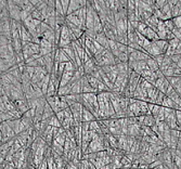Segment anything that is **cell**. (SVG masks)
I'll return each instance as SVG.
<instances>
[{
  "mask_svg": "<svg viewBox=\"0 0 181 169\" xmlns=\"http://www.w3.org/2000/svg\"><path fill=\"white\" fill-rule=\"evenodd\" d=\"M72 42H73V41H72V38H71V30H69V28L67 27V25L65 24V25H63L62 27H61V36H60V42H59V45H57V48L62 49V48H64V47L71 45Z\"/></svg>",
  "mask_w": 181,
  "mask_h": 169,
  "instance_id": "cell-1",
  "label": "cell"
},
{
  "mask_svg": "<svg viewBox=\"0 0 181 169\" xmlns=\"http://www.w3.org/2000/svg\"><path fill=\"white\" fill-rule=\"evenodd\" d=\"M86 3H87V1H85V0H69L67 15H69V14L78 11V10L81 9V8L86 7Z\"/></svg>",
  "mask_w": 181,
  "mask_h": 169,
  "instance_id": "cell-2",
  "label": "cell"
},
{
  "mask_svg": "<svg viewBox=\"0 0 181 169\" xmlns=\"http://www.w3.org/2000/svg\"><path fill=\"white\" fill-rule=\"evenodd\" d=\"M71 60L69 59L66 54L62 51V49L57 48L55 49V53H54V62L57 63H67Z\"/></svg>",
  "mask_w": 181,
  "mask_h": 169,
  "instance_id": "cell-3",
  "label": "cell"
},
{
  "mask_svg": "<svg viewBox=\"0 0 181 169\" xmlns=\"http://www.w3.org/2000/svg\"><path fill=\"white\" fill-rule=\"evenodd\" d=\"M83 66H84V72H85V75H90V74L93 73V72L96 71V69H98V66H96V63H94L93 59L89 60L88 62L84 63Z\"/></svg>",
  "mask_w": 181,
  "mask_h": 169,
  "instance_id": "cell-4",
  "label": "cell"
},
{
  "mask_svg": "<svg viewBox=\"0 0 181 169\" xmlns=\"http://www.w3.org/2000/svg\"><path fill=\"white\" fill-rule=\"evenodd\" d=\"M94 40L101 45V46L103 47L105 50H108V37L105 36V34H104V33H101V34H96Z\"/></svg>",
  "mask_w": 181,
  "mask_h": 169,
  "instance_id": "cell-5",
  "label": "cell"
},
{
  "mask_svg": "<svg viewBox=\"0 0 181 169\" xmlns=\"http://www.w3.org/2000/svg\"><path fill=\"white\" fill-rule=\"evenodd\" d=\"M145 51H147L148 54H149L150 57H157V55L163 54V53H162V51L159 50V48H158V47L155 45V42H152V44L150 45V46L148 47L147 49H145Z\"/></svg>",
  "mask_w": 181,
  "mask_h": 169,
  "instance_id": "cell-6",
  "label": "cell"
},
{
  "mask_svg": "<svg viewBox=\"0 0 181 169\" xmlns=\"http://www.w3.org/2000/svg\"><path fill=\"white\" fill-rule=\"evenodd\" d=\"M54 112L52 111V108H51V106L48 104V103H46V105H45V108H44V113H42V119L41 120L46 121L48 120V119H50L52 116H54Z\"/></svg>",
  "mask_w": 181,
  "mask_h": 169,
  "instance_id": "cell-7",
  "label": "cell"
},
{
  "mask_svg": "<svg viewBox=\"0 0 181 169\" xmlns=\"http://www.w3.org/2000/svg\"><path fill=\"white\" fill-rule=\"evenodd\" d=\"M62 51L67 55V57H69V59L71 60L72 62H75V50H74L72 44L69 45V46H66V47H64V48H62Z\"/></svg>",
  "mask_w": 181,
  "mask_h": 169,
  "instance_id": "cell-8",
  "label": "cell"
},
{
  "mask_svg": "<svg viewBox=\"0 0 181 169\" xmlns=\"http://www.w3.org/2000/svg\"><path fill=\"white\" fill-rule=\"evenodd\" d=\"M93 120H96V117H94L89 111L84 108L83 116H81V123H91V121H93Z\"/></svg>",
  "mask_w": 181,
  "mask_h": 169,
  "instance_id": "cell-9",
  "label": "cell"
},
{
  "mask_svg": "<svg viewBox=\"0 0 181 169\" xmlns=\"http://www.w3.org/2000/svg\"><path fill=\"white\" fill-rule=\"evenodd\" d=\"M145 63H147V65H148V67H149V69L151 72H157L158 69H159V66H158V64L156 63V61H155V59L154 57H150L149 59L145 61Z\"/></svg>",
  "mask_w": 181,
  "mask_h": 169,
  "instance_id": "cell-10",
  "label": "cell"
},
{
  "mask_svg": "<svg viewBox=\"0 0 181 169\" xmlns=\"http://www.w3.org/2000/svg\"><path fill=\"white\" fill-rule=\"evenodd\" d=\"M160 106H163V108H172V110H176V108H177L176 103H175L171 99H169L168 96H165V98H164V100H163V102H162V105H160Z\"/></svg>",
  "mask_w": 181,
  "mask_h": 169,
  "instance_id": "cell-11",
  "label": "cell"
},
{
  "mask_svg": "<svg viewBox=\"0 0 181 169\" xmlns=\"http://www.w3.org/2000/svg\"><path fill=\"white\" fill-rule=\"evenodd\" d=\"M155 45L159 48V50L162 51V53L163 54H165L166 53V50H167L168 48V41L166 40H157L155 41Z\"/></svg>",
  "mask_w": 181,
  "mask_h": 169,
  "instance_id": "cell-12",
  "label": "cell"
},
{
  "mask_svg": "<svg viewBox=\"0 0 181 169\" xmlns=\"http://www.w3.org/2000/svg\"><path fill=\"white\" fill-rule=\"evenodd\" d=\"M120 165H122L123 169H131V165H132V162H131L129 158H127L126 156H123L120 158Z\"/></svg>",
  "mask_w": 181,
  "mask_h": 169,
  "instance_id": "cell-13",
  "label": "cell"
},
{
  "mask_svg": "<svg viewBox=\"0 0 181 169\" xmlns=\"http://www.w3.org/2000/svg\"><path fill=\"white\" fill-rule=\"evenodd\" d=\"M55 16H64L66 18L63 12L62 6H61V1L60 0H55Z\"/></svg>",
  "mask_w": 181,
  "mask_h": 169,
  "instance_id": "cell-14",
  "label": "cell"
},
{
  "mask_svg": "<svg viewBox=\"0 0 181 169\" xmlns=\"http://www.w3.org/2000/svg\"><path fill=\"white\" fill-rule=\"evenodd\" d=\"M155 125V118H154L152 115H147L144 117V121H143V126L145 127H150L151 128L152 126Z\"/></svg>",
  "mask_w": 181,
  "mask_h": 169,
  "instance_id": "cell-15",
  "label": "cell"
},
{
  "mask_svg": "<svg viewBox=\"0 0 181 169\" xmlns=\"http://www.w3.org/2000/svg\"><path fill=\"white\" fill-rule=\"evenodd\" d=\"M48 126H51L53 128H61L62 126H61V123L59 121V119L54 116H52L50 119H48Z\"/></svg>",
  "mask_w": 181,
  "mask_h": 169,
  "instance_id": "cell-16",
  "label": "cell"
},
{
  "mask_svg": "<svg viewBox=\"0 0 181 169\" xmlns=\"http://www.w3.org/2000/svg\"><path fill=\"white\" fill-rule=\"evenodd\" d=\"M86 77H87V80H88V82H89L90 86H91L93 89L96 90V87H98V84H99V81H100V80L96 79V78L92 77L91 75H86Z\"/></svg>",
  "mask_w": 181,
  "mask_h": 169,
  "instance_id": "cell-17",
  "label": "cell"
},
{
  "mask_svg": "<svg viewBox=\"0 0 181 169\" xmlns=\"http://www.w3.org/2000/svg\"><path fill=\"white\" fill-rule=\"evenodd\" d=\"M32 18H34V20H38V21H40V22H45V18H42V15H41V13L38 11V10H36L35 9L34 11L32 12Z\"/></svg>",
  "mask_w": 181,
  "mask_h": 169,
  "instance_id": "cell-18",
  "label": "cell"
},
{
  "mask_svg": "<svg viewBox=\"0 0 181 169\" xmlns=\"http://www.w3.org/2000/svg\"><path fill=\"white\" fill-rule=\"evenodd\" d=\"M147 28H148V25L144 23V22H139V24H138V27H137V29H136V32L139 33V34H142V33L144 32Z\"/></svg>",
  "mask_w": 181,
  "mask_h": 169,
  "instance_id": "cell-19",
  "label": "cell"
},
{
  "mask_svg": "<svg viewBox=\"0 0 181 169\" xmlns=\"http://www.w3.org/2000/svg\"><path fill=\"white\" fill-rule=\"evenodd\" d=\"M61 6H62L63 12H64L65 16H66L67 10H69V0H61Z\"/></svg>",
  "mask_w": 181,
  "mask_h": 169,
  "instance_id": "cell-20",
  "label": "cell"
},
{
  "mask_svg": "<svg viewBox=\"0 0 181 169\" xmlns=\"http://www.w3.org/2000/svg\"><path fill=\"white\" fill-rule=\"evenodd\" d=\"M172 22H174L175 28L181 30V15L180 16H177V18H172Z\"/></svg>",
  "mask_w": 181,
  "mask_h": 169,
  "instance_id": "cell-21",
  "label": "cell"
},
{
  "mask_svg": "<svg viewBox=\"0 0 181 169\" xmlns=\"http://www.w3.org/2000/svg\"><path fill=\"white\" fill-rule=\"evenodd\" d=\"M165 23V26H166V29L170 30V32H172L175 28V25H174V22H172V18L171 20H167L164 22Z\"/></svg>",
  "mask_w": 181,
  "mask_h": 169,
  "instance_id": "cell-22",
  "label": "cell"
},
{
  "mask_svg": "<svg viewBox=\"0 0 181 169\" xmlns=\"http://www.w3.org/2000/svg\"><path fill=\"white\" fill-rule=\"evenodd\" d=\"M179 42H180V41H179L178 39L174 38V39H171V40L168 41V45H169V47H171L172 49H175V50H176L177 47H178V45H179Z\"/></svg>",
  "mask_w": 181,
  "mask_h": 169,
  "instance_id": "cell-23",
  "label": "cell"
},
{
  "mask_svg": "<svg viewBox=\"0 0 181 169\" xmlns=\"http://www.w3.org/2000/svg\"><path fill=\"white\" fill-rule=\"evenodd\" d=\"M164 98H165V93H163V92L159 91V93H158V96H157V99H156V103H155V104L162 105V102H163Z\"/></svg>",
  "mask_w": 181,
  "mask_h": 169,
  "instance_id": "cell-24",
  "label": "cell"
},
{
  "mask_svg": "<svg viewBox=\"0 0 181 169\" xmlns=\"http://www.w3.org/2000/svg\"><path fill=\"white\" fill-rule=\"evenodd\" d=\"M159 108H160V105L154 104V108H153V110H152V116H153L154 118H155L158 115V113H159Z\"/></svg>",
  "mask_w": 181,
  "mask_h": 169,
  "instance_id": "cell-25",
  "label": "cell"
},
{
  "mask_svg": "<svg viewBox=\"0 0 181 169\" xmlns=\"http://www.w3.org/2000/svg\"><path fill=\"white\" fill-rule=\"evenodd\" d=\"M164 57H165V54H160V55H157V57H154V59H155V61H156V63H157L159 67H160V65H162V63H163Z\"/></svg>",
  "mask_w": 181,
  "mask_h": 169,
  "instance_id": "cell-26",
  "label": "cell"
},
{
  "mask_svg": "<svg viewBox=\"0 0 181 169\" xmlns=\"http://www.w3.org/2000/svg\"><path fill=\"white\" fill-rule=\"evenodd\" d=\"M55 117H57V118L59 119L60 123H62V121L64 120V118H65L64 112H63V111H60V112H57V114H55Z\"/></svg>",
  "mask_w": 181,
  "mask_h": 169,
  "instance_id": "cell-27",
  "label": "cell"
},
{
  "mask_svg": "<svg viewBox=\"0 0 181 169\" xmlns=\"http://www.w3.org/2000/svg\"><path fill=\"white\" fill-rule=\"evenodd\" d=\"M174 165L178 169H181V158L178 157V156H175L174 157Z\"/></svg>",
  "mask_w": 181,
  "mask_h": 169,
  "instance_id": "cell-28",
  "label": "cell"
},
{
  "mask_svg": "<svg viewBox=\"0 0 181 169\" xmlns=\"http://www.w3.org/2000/svg\"><path fill=\"white\" fill-rule=\"evenodd\" d=\"M176 120L179 127H181V111H176Z\"/></svg>",
  "mask_w": 181,
  "mask_h": 169,
  "instance_id": "cell-29",
  "label": "cell"
},
{
  "mask_svg": "<svg viewBox=\"0 0 181 169\" xmlns=\"http://www.w3.org/2000/svg\"><path fill=\"white\" fill-rule=\"evenodd\" d=\"M3 144V139H2V135H1V131H0V145Z\"/></svg>",
  "mask_w": 181,
  "mask_h": 169,
  "instance_id": "cell-30",
  "label": "cell"
},
{
  "mask_svg": "<svg viewBox=\"0 0 181 169\" xmlns=\"http://www.w3.org/2000/svg\"><path fill=\"white\" fill-rule=\"evenodd\" d=\"M178 140L181 142V131H180V132H179V138H178Z\"/></svg>",
  "mask_w": 181,
  "mask_h": 169,
  "instance_id": "cell-31",
  "label": "cell"
}]
</instances>
